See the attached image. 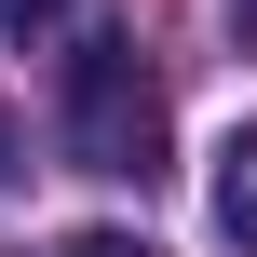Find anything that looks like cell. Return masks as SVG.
<instances>
[{
	"label": "cell",
	"mask_w": 257,
	"mask_h": 257,
	"mask_svg": "<svg viewBox=\"0 0 257 257\" xmlns=\"http://www.w3.org/2000/svg\"><path fill=\"white\" fill-rule=\"evenodd\" d=\"M54 122H68V163H81V176H163V68H149L122 27H81V41H68Z\"/></svg>",
	"instance_id": "6da1fadb"
},
{
	"label": "cell",
	"mask_w": 257,
	"mask_h": 257,
	"mask_svg": "<svg viewBox=\"0 0 257 257\" xmlns=\"http://www.w3.org/2000/svg\"><path fill=\"white\" fill-rule=\"evenodd\" d=\"M217 230H230V244L257 257V122L230 136V149H217Z\"/></svg>",
	"instance_id": "7a4b0ae2"
},
{
	"label": "cell",
	"mask_w": 257,
	"mask_h": 257,
	"mask_svg": "<svg viewBox=\"0 0 257 257\" xmlns=\"http://www.w3.org/2000/svg\"><path fill=\"white\" fill-rule=\"evenodd\" d=\"M54 257H163V244H136V230H68Z\"/></svg>",
	"instance_id": "3957f363"
},
{
	"label": "cell",
	"mask_w": 257,
	"mask_h": 257,
	"mask_svg": "<svg viewBox=\"0 0 257 257\" xmlns=\"http://www.w3.org/2000/svg\"><path fill=\"white\" fill-rule=\"evenodd\" d=\"M54 14H68V0H0V27H14V41H41Z\"/></svg>",
	"instance_id": "277c9868"
},
{
	"label": "cell",
	"mask_w": 257,
	"mask_h": 257,
	"mask_svg": "<svg viewBox=\"0 0 257 257\" xmlns=\"http://www.w3.org/2000/svg\"><path fill=\"white\" fill-rule=\"evenodd\" d=\"M14 163H27V149H14V108H0V176H14Z\"/></svg>",
	"instance_id": "5b68a950"
},
{
	"label": "cell",
	"mask_w": 257,
	"mask_h": 257,
	"mask_svg": "<svg viewBox=\"0 0 257 257\" xmlns=\"http://www.w3.org/2000/svg\"><path fill=\"white\" fill-rule=\"evenodd\" d=\"M230 27H244V54H257V0H230Z\"/></svg>",
	"instance_id": "8992f818"
}]
</instances>
